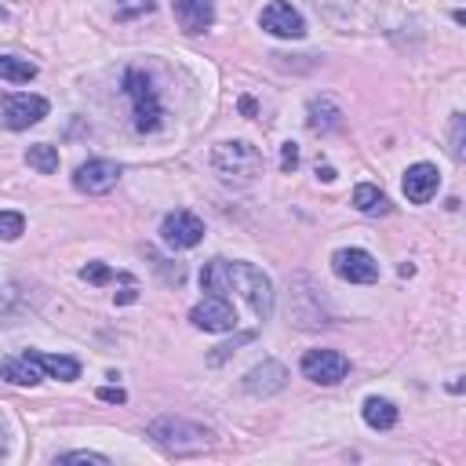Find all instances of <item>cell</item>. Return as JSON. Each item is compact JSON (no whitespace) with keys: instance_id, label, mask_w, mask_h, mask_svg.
<instances>
[{"instance_id":"obj_1","label":"cell","mask_w":466,"mask_h":466,"mask_svg":"<svg viewBox=\"0 0 466 466\" xmlns=\"http://www.w3.org/2000/svg\"><path fill=\"white\" fill-rule=\"evenodd\" d=\"M146 433L153 437V444H157L164 455H175V459H182V455H200V451H208V448L215 444V433H211L208 426L189 422V419H175V415L153 419Z\"/></svg>"},{"instance_id":"obj_2","label":"cell","mask_w":466,"mask_h":466,"mask_svg":"<svg viewBox=\"0 0 466 466\" xmlns=\"http://www.w3.org/2000/svg\"><path fill=\"white\" fill-rule=\"evenodd\" d=\"M211 164L222 175V182H229V186H251L258 178V171H262V153L251 142H244V138H229V142H218L215 146Z\"/></svg>"},{"instance_id":"obj_3","label":"cell","mask_w":466,"mask_h":466,"mask_svg":"<svg viewBox=\"0 0 466 466\" xmlns=\"http://www.w3.org/2000/svg\"><path fill=\"white\" fill-rule=\"evenodd\" d=\"M226 277H229V291H240L248 299L251 313L258 320H269V313H273V284H269V277L251 262H226Z\"/></svg>"},{"instance_id":"obj_4","label":"cell","mask_w":466,"mask_h":466,"mask_svg":"<svg viewBox=\"0 0 466 466\" xmlns=\"http://www.w3.org/2000/svg\"><path fill=\"white\" fill-rule=\"evenodd\" d=\"M124 91H127V98L135 102V127L146 131V135L157 131L164 109H160V98H157L153 80H149L142 69H127V73H124Z\"/></svg>"},{"instance_id":"obj_5","label":"cell","mask_w":466,"mask_h":466,"mask_svg":"<svg viewBox=\"0 0 466 466\" xmlns=\"http://www.w3.org/2000/svg\"><path fill=\"white\" fill-rule=\"evenodd\" d=\"M299 368H302V375H306L309 382H317V386H335V382H342V379L350 375V360H346L339 350H309Z\"/></svg>"},{"instance_id":"obj_6","label":"cell","mask_w":466,"mask_h":466,"mask_svg":"<svg viewBox=\"0 0 466 466\" xmlns=\"http://www.w3.org/2000/svg\"><path fill=\"white\" fill-rule=\"evenodd\" d=\"M331 269H335V277H342L350 284H371V280H379V262L364 248H339L331 255Z\"/></svg>"},{"instance_id":"obj_7","label":"cell","mask_w":466,"mask_h":466,"mask_svg":"<svg viewBox=\"0 0 466 466\" xmlns=\"http://www.w3.org/2000/svg\"><path fill=\"white\" fill-rule=\"evenodd\" d=\"M160 237H164L167 248L186 251V248H197V244L204 240V222H200L193 211H171V215H164V222H160Z\"/></svg>"},{"instance_id":"obj_8","label":"cell","mask_w":466,"mask_h":466,"mask_svg":"<svg viewBox=\"0 0 466 466\" xmlns=\"http://www.w3.org/2000/svg\"><path fill=\"white\" fill-rule=\"evenodd\" d=\"M258 25H262L266 33H273V36H284V40H299V36H306V22H302V15H299L288 0H273V4H266L262 15H258Z\"/></svg>"},{"instance_id":"obj_9","label":"cell","mask_w":466,"mask_h":466,"mask_svg":"<svg viewBox=\"0 0 466 466\" xmlns=\"http://www.w3.org/2000/svg\"><path fill=\"white\" fill-rule=\"evenodd\" d=\"M189 320H193L200 331H229V328H237V309H233L229 299H222V295H204V299L189 309Z\"/></svg>"},{"instance_id":"obj_10","label":"cell","mask_w":466,"mask_h":466,"mask_svg":"<svg viewBox=\"0 0 466 466\" xmlns=\"http://www.w3.org/2000/svg\"><path fill=\"white\" fill-rule=\"evenodd\" d=\"M47 116V98L44 95H7L4 98V124L11 131H25Z\"/></svg>"},{"instance_id":"obj_11","label":"cell","mask_w":466,"mask_h":466,"mask_svg":"<svg viewBox=\"0 0 466 466\" xmlns=\"http://www.w3.org/2000/svg\"><path fill=\"white\" fill-rule=\"evenodd\" d=\"M116 178H120V167H116L113 160H87V164H80V167L73 171V186H76L80 193H87V197L109 193V189L116 186Z\"/></svg>"},{"instance_id":"obj_12","label":"cell","mask_w":466,"mask_h":466,"mask_svg":"<svg viewBox=\"0 0 466 466\" xmlns=\"http://www.w3.org/2000/svg\"><path fill=\"white\" fill-rule=\"evenodd\" d=\"M288 386V368L280 360H262L244 375V390L251 397H273Z\"/></svg>"},{"instance_id":"obj_13","label":"cell","mask_w":466,"mask_h":466,"mask_svg":"<svg viewBox=\"0 0 466 466\" xmlns=\"http://www.w3.org/2000/svg\"><path fill=\"white\" fill-rule=\"evenodd\" d=\"M404 197L411 200V204H426V200H433V193H437V186H441V171L433 167V164H426V160H419V164H411L408 171H404Z\"/></svg>"},{"instance_id":"obj_14","label":"cell","mask_w":466,"mask_h":466,"mask_svg":"<svg viewBox=\"0 0 466 466\" xmlns=\"http://www.w3.org/2000/svg\"><path fill=\"white\" fill-rule=\"evenodd\" d=\"M171 7H175V22L182 25V33H204L215 22L211 0H171Z\"/></svg>"},{"instance_id":"obj_15","label":"cell","mask_w":466,"mask_h":466,"mask_svg":"<svg viewBox=\"0 0 466 466\" xmlns=\"http://www.w3.org/2000/svg\"><path fill=\"white\" fill-rule=\"evenodd\" d=\"M25 357L51 379H62V382H73L80 379V360L76 357H62V353H40V350H25Z\"/></svg>"},{"instance_id":"obj_16","label":"cell","mask_w":466,"mask_h":466,"mask_svg":"<svg viewBox=\"0 0 466 466\" xmlns=\"http://www.w3.org/2000/svg\"><path fill=\"white\" fill-rule=\"evenodd\" d=\"M0 379H7L11 386H36L44 379V371L22 353V357H4L0 360Z\"/></svg>"},{"instance_id":"obj_17","label":"cell","mask_w":466,"mask_h":466,"mask_svg":"<svg viewBox=\"0 0 466 466\" xmlns=\"http://www.w3.org/2000/svg\"><path fill=\"white\" fill-rule=\"evenodd\" d=\"M360 415H364V422H368L371 430H390V426H397V404L386 400V397H368L364 408H360Z\"/></svg>"},{"instance_id":"obj_18","label":"cell","mask_w":466,"mask_h":466,"mask_svg":"<svg viewBox=\"0 0 466 466\" xmlns=\"http://www.w3.org/2000/svg\"><path fill=\"white\" fill-rule=\"evenodd\" d=\"M306 113H309V116H306V124H309L313 131H331V127H339V124H342V109H339L331 98H313Z\"/></svg>"},{"instance_id":"obj_19","label":"cell","mask_w":466,"mask_h":466,"mask_svg":"<svg viewBox=\"0 0 466 466\" xmlns=\"http://www.w3.org/2000/svg\"><path fill=\"white\" fill-rule=\"evenodd\" d=\"M353 208L364 211V215H379V211H390V200H386V193H382L379 186L360 182V186L353 189Z\"/></svg>"},{"instance_id":"obj_20","label":"cell","mask_w":466,"mask_h":466,"mask_svg":"<svg viewBox=\"0 0 466 466\" xmlns=\"http://www.w3.org/2000/svg\"><path fill=\"white\" fill-rule=\"evenodd\" d=\"M200 288L208 291V295H229V277H226V258H211V262H204V269H200Z\"/></svg>"},{"instance_id":"obj_21","label":"cell","mask_w":466,"mask_h":466,"mask_svg":"<svg viewBox=\"0 0 466 466\" xmlns=\"http://www.w3.org/2000/svg\"><path fill=\"white\" fill-rule=\"evenodd\" d=\"M33 76H36V66L29 58L0 55V80H7V84H29Z\"/></svg>"},{"instance_id":"obj_22","label":"cell","mask_w":466,"mask_h":466,"mask_svg":"<svg viewBox=\"0 0 466 466\" xmlns=\"http://www.w3.org/2000/svg\"><path fill=\"white\" fill-rule=\"evenodd\" d=\"M25 164L36 167L40 175H55L58 171V149L47 146V142H36V146L25 149Z\"/></svg>"},{"instance_id":"obj_23","label":"cell","mask_w":466,"mask_h":466,"mask_svg":"<svg viewBox=\"0 0 466 466\" xmlns=\"http://www.w3.org/2000/svg\"><path fill=\"white\" fill-rule=\"evenodd\" d=\"M25 233V218L18 211H0V240H18Z\"/></svg>"},{"instance_id":"obj_24","label":"cell","mask_w":466,"mask_h":466,"mask_svg":"<svg viewBox=\"0 0 466 466\" xmlns=\"http://www.w3.org/2000/svg\"><path fill=\"white\" fill-rule=\"evenodd\" d=\"M55 462H95V466H109V459L98 455V451H62V455H55Z\"/></svg>"},{"instance_id":"obj_25","label":"cell","mask_w":466,"mask_h":466,"mask_svg":"<svg viewBox=\"0 0 466 466\" xmlns=\"http://www.w3.org/2000/svg\"><path fill=\"white\" fill-rule=\"evenodd\" d=\"M80 277H84L87 284H106V280H113V269L102 266V262H87V266L80 269Z\"/></svg>"},{"instance_id":"obj_26","label":"cell","mask_w":466,"mask_h":466,"mask_svg":"<svg viewBox=\"0 0 466 466\" xmlns=\"http://www.w3.org/2000/svg\"><path fill=\"white\" fill-rule=\"evenodd\" d=\"M295 167H299V146L284 142L280 146V171H295Z\"/></svg>"},{"instance_id":"obj_27","label":"cell","mask_w":466,"mask_h":466,"mask_svg":"<svg viewBox=\"0 0 466 466\" xmlns=\"http://www.w3.org/2000/svg\"><path fill=\"white\" fill-rule=\"evenodd\" d=\"M98 397H102V400H109V404H124V400H127V393H124L120 386H102V390H98Z\"/></svg>"},{"instance_id":"obj_28","label":"cell","mask_w":466,"mask_h":466,"mask_svg":"<svg viewBox=\"0 0 466 466\" xmlns=\"http://www.w3.org/2000/svg\"><path fill=\"white\" fill-rule=\"evenodd\" d=\"M451 142H455V146H451V153H455V157H462V116H459V113H455V135H451Z\"/></svg>"},{"instance_id":"obj_29","label":"cell","mask_w":466,"mask_h":466,"mask_svg":"<svg viewBox=\"0 0 466 466\" xmlns=\"http://www.w3.org/2000/svg\"><path fill=\"white\" fill-rule=\"evenodd\" d=\"M116 302H135V288H124V291L116 295Z\"/></svg>"},{"instance_id":"obj_30","label":"cell","mask_w":466,"mask_h":466,"mask_svg":"<svg viewBox=\"0 0 466 466\" xmlns=\"http://www.w3.org/2000/svg\"><path fill=\"white\" fill-rule=\"evenodd\" d=\"M7 451V426H4V419H0V455Z\"/></svg>"},{"instance_id":"obj_31","label":"cell","mask_w":466,"mask_h":466,"mask_svg":"<svg viewBox=\"0 0 466 466\" xmlns=\"http://www.w3.org/2000/svg\"><path fill=\"white\" fill-rule=\"evenodd\" d=\"M317 175H320L324 182H335V171H331V167H317Z\"/></svg>"}]
</instances>
